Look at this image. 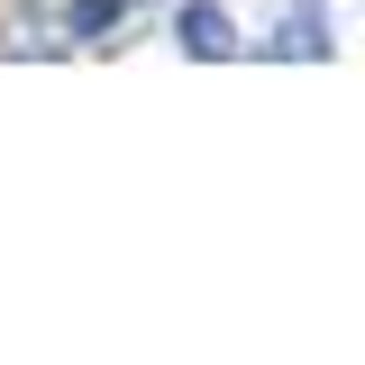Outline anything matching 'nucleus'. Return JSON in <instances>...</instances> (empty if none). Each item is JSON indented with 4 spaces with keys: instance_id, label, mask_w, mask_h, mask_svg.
<instances>
[{
    "instance_id": "f257e3e1",
    "label": "nucleus",
    "mask_w": 365,
    "mask_h": 365,
    "mask_svg": "<svg viewBox=\"0 0 365 365\" xmlns=\"http://www.w3.org/2000/svg\"><path fill=\"white\" fill-rule=\"evenodd\" d=\"M329 0H292L283 19H274V37H256V55H283V64H319L329 55Z\"/></svg>"
},
{
    "instance_id": "f03ea898",
    "label": "nucleus",
    "mask_w": 365,
    "mask_h": 365,
    "mask_svg": "<svg viewBox=\"0 0 365 365\" xmlns=\"http://www.w3.org/2000/svg\"><path fill=\"white\" fill-rule=\"evenodd\" d=\"M174 46L182 55H201V64H228V55H237V19H228L220 0H174Z\"/></svg>"
},
{
    "instance_id": "7ed1b4c3",
    "label": "nucleus",
    "mask_w": 365,
    "mask_h": 365,
    "mask_svg": "<svg viewBox=\"0 0 365 365\" xmlns=\"http://www.w3.org/2000/svg\"><path fill=\"white\" fill-rule=\"evenodd\" d=\"M64 28H73V46H119L128 0H73V9H64Z\"/></svg>"
}]
</instances>
